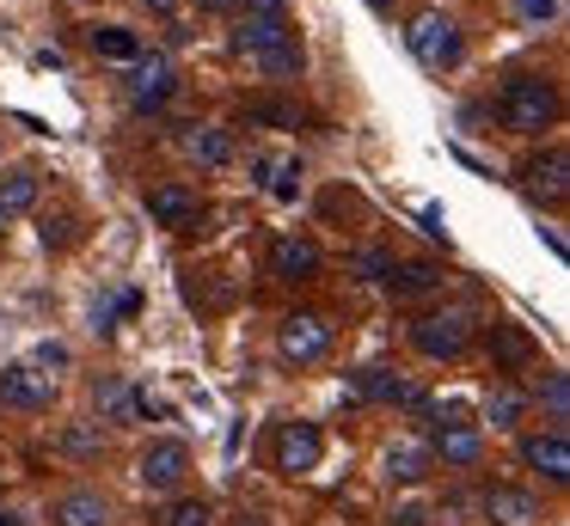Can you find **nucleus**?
Masks as SVG:
<instances>
[{
    "label": "nucleus",
    "mask_w": 570,
    "mask_h": 526,
    "mask_svg": "<svg viewBox=\"0 0 570 526\" xmlns=\"http://www.w3.org/2000/svg\"><path fill=\"white\" fill-rule=\"evenodd\" d=\"M466 343H472V312L466 306H442V312H423L417 325H411V349L430 355V361H454Z\"/></svg>",
    "instance_id": "2"
},
{
    "label": "nucleus",
    "mask_w": 570,
    "mask_h": 526,
    "mask_svg": "<svg viewBox=\"0 0 570 526\" xmlns=\"http://www.w3.org/2000/svg\"><path fill=\"white\" fill-rule=\"evenodd\" d=\"M185 472H190V447H185V440H148V447H141L136 477L148 489H178V484H185Z\"/></svg>",
    "instance_id": "10"
},
{
    "label": "nucleus",
    "mask_w": 570,
    "mask_h": 526,
    "mask_svg": "<svg viewBox=\"0 0 570 526\" xmlns=\"http://www.w3.org/2000/svg\"><path fill=\"white\" fill-rule=\"evenodd\" d=\"M288 37V19H258V12H246V19L234 24V49L239 56H264L271 43H283Z\"/></svg>",
    "instance_id": "20"
},
{
    "label": "nucleus",
    "mask_w": 570,
    "mask_h": 526,
    "mask_svg": "<svg viewBox=\"0 0 570 526\" xmlns=\"http://www.w3.org/2000/svg\"><path fill=\"white\" fill-rule=\"evenodd\" d=\"M497 117H503L509 135H540V129H552V117H558V86L540 80V73H509V80H503V98H497Z\"/></svg>",
    "instance_id": "1"
},
{
    "label": "nucleus",
    "mask_w": 570,
    "mask_h": 526,
    "mask_svg": "<svg viewBox=\"0 0 570 526\" xmlns=\"http://www.w3.org/2000/svg\"><path fill=\"white\" fill-rule=\"evenodd\" d=\"M141 7H148V12H160V19H173V12H178V0H141Z\"/></svg>",
    "instance_id": "40"
},
{
    "label": "nucleus",
    "mask_w": 570,
    "mask_h": 526,
    "mask_svg": "<svg viewBox=\"0 0 570 526\" xmlns=\"http://www.w3.org/2000/svg\"><path fill=\"white\" fill-rule=\"evenodd\" d=\"M203 12H227V7H239V0H197Z\"/></svg>",
    "instance_id": "42"
},
{
    "label": "nucleus",
    "mask_w": 570,
    "mask_h": 526,
    "mask_svg": "<svg viewBox=\"0 0 570 526\" xmlns=\"http://www.w3.org/2000/svg\"><path fill=\"white\" fill-rule=\"evenodd\" d=\"M0 526H19V514H0Z\"/></svg>",
    "instance_id": "44"
},
{
    "label": "nucleus",
    "mask_w": 570,
    "mask_h": 526,
    "mask_svg": "<svg viewBox=\"0 0 570 526\" xmlns=\"http://www.w3.org/2000/svg\"><path fill=\"white\" fill-rule=\"evenodd\" d=\"M50 520L56 526H111V502H105L99 489H62Z\"/></svg>",
    "instance_id": "15"
},
{
    "label": "nucleus",
    "mask_w": 570,
    "mask_h": 526,
    "mask_svg": "<svg viewBox=\"0 0 570 526\" xmlns=\"http://www.w3.org/2000/svg\"><path fill=\"white\" fill-rule=\"evenodd\" d=\"M68 239H75V220H68V215H43V245H68Z\"/></svg>",
    "instance_id": "37"
},
{
    "label": "nucleus",
    "mask_w": 570,
    "mask_h": 526,
    "mask_svg": "<svg viewBox=\"0 0 570 526\" xmlns=\"http://www.w3.org/2000/svg\"><path fill=\"white\" fill-rule=\"evenodd\" d=\"M56 453H62V459H75V465H92L105 453L99 423H62V428H56Z\"/></svg>",
    "instance_id": "21"
},
{
    "label": "nucleus",
    "mask_w": 570,
    "mask_h": 526,
    "mask_svg": "<svg viewBox=\"0 0 570 526\" xmlns=\"http://www.w3.org/2000/svg\"><path fill=\"white\" fill-rule=\"evenodd\" d=\"M442 281H448L442 264H435V257H417V264H393L386 294H393V300H423V294H435Z\"/></svg>",
    "instance_id": "17"
},
{
    "label": "nucleus",
    "mask_w": 570,
    "mask_h": 526,
    "mask_svg": "<svg viewBox=\"0 0 570 526\" xmlns=\"http://www.w3.org/2000/svg\"><path fill=\"white\" fill-rule=\"evenodd\" d=\"M423 232H430V239H448V220H442V208H423Z\"/></svg>",
    "instance_id": "38"
},
{
    "label": "nucleus",
    "mask_w": 570,
    "mask_h": 526,
    "mask_svg": "<svg viewBox=\"0 0 570 526\" xmlns=\"http://www.w3.org/2000/svg\"><path fill=\"white\" fill-rule=\"evenodd\" d=\"M386 526H430V508H423V502H405V508L386 514Z\"/></svg>",
    "instance_id": "36"
},
{
    "label": "nucleus",
    "mask_w": 570,
    "mask_h": 526,
    "mask_svg": "<svg viewBox=\"0 0 570 526\" xmlns=\"http://www.w3.org/2000/svg\"><path fill=\"white\" fill-rule=\"evenodd\" d=\"M430 447H423V440H393V447H386V477H393V484H423V477H430Z\"/></svg>",
    "instance_id": "19"
},
{
    "label": "nucleus",
    "mask_w": 570,
    "mask_h": 526,
    "mask_svg": "<svg viewBox=\"0 0 570 526\" xmlns=\"http://www.w3.org/2000/svg\"><path fill=\"white\" fill-rule=\"evenodd\" d=\"M405 43H411V56H417L423 68H435V73L454 68L460 49H466V43H460V24L448 19V12H417L411 31H405Z\"/></svg>",
    "instance_id": "4"
},
{
    "label": "nucleus",
    "mask_w": 570,
    "mask_h": 526,
    "mask_svg": "<svg viewBox=\"0 0 570 526\" xmlns=\"http://www.w3.org/2000/svg\"><path fill=\"white\" fill-rule=\"evenodd\" d=\"M430 459H442V465H454V472H472V465L484 459V435L466 423V410H442L435 416V428H430Z\"/></svg>",
    "instance_id": "3"
},
{
    "label": "nucleus",
    "mask_w": 570,
    "mask_h": 526,
    "mask_svg": "<svg viewBox=\"0 0 570 526\" xmlns=\"http://www.w3.org/2000/svg\"><path fill=\"white\" fill-rule=\"evenodd\" d=\"M234 526H271V514H258V508H246V514H239V520Z\"/></svg>",
    "instance_id": "41"
},
{
    "label": "nucleus",
    "mask_w": 570,
    "mask_h": 526,
    "mask_svg": "<svg viewBox=\"0 0 570 526\" xmlns=\"http://www.w3.org/2000/svg\"><path fill=\"white\" fill-rule=\"evenodd\" d=\"M393 264H399V257L386 251V245H362V251L344 257V269H350V276H362V281H386V276H393Z\"/></svg>",
    "instance_id": "27"
},
{
    "label": "nucleus",
    "mask_w": 570,
    "mask_h": 526,
    "mask_svg": "<svg viewBox=\"0 0 570 526\" xmlns=\"http://www.w3.org/2000/svg\"><path fill=\"white\" fill-rule=\"evenodd\" d=\"M185 153L197 159V166L222 171L227 159H234V135H227V129H215V122H190V135H185Z\"/></svg>",
    "instance_id": "18"
},
{
    "label": "nucleus",
    "mask_w": 570,
    "mask_h": 526,
    "mask_svg": "<svg viewBox=\"0 0 570 526\" xmlns=\"http://www.w3.org/2000/svg\"><path fill=\"white\" fill-rule=\"evenodd\" d=\"M540 404H546V416H552V428H564L570 423V379L564 374H546L540 379Z\"/></svg>",
    "instance_id": "31"
},
{
    "label": "nucleus",
    "mask_w": 570,
    "mask_h": 526,
    "mask_svg": "<svg viewBox=\"0 0 570 526\" xmlns=\"http://www.w3.org/2000/svg\"><path fill=\"white\" fill-rule=\"evenodd\" d=\"M87 43H92V56H105V61H136L141 56V37L129 31V24H92Z\"/></svg>",
    "instance_id": "22"
},
{
    "label": "nucleus",
    "mask_w": 570,
    "mask_h": 526,
    "mask_svg": "<svg viewBox=\"0 0 570 526\" xmlns=\"http://www.w3.org/2000/svg\"><path fill=\"white\" fill-rule=\"evenodd\" d=\"M521 190L533 196V202L558 208L570 196V153L564 147H546V153H533L528 166H521Z\"/></svg>",
    "instance_id": "9"
},
{
    "label": "nucleus",
    "mask_w": 570,
    "mask_h": 526,
    "mask_svg": "<svg viewBox=\"0 0 570 526\" xmlns=\"http://www.w3.org/2000/svg\"><path fill=\"white\" fill-rule=\"evenodd\" d=\"M252 61H258V73H264V80H295V73L307 68V56H301L295 31H288L283 43H271V49H264V56H252Z\"/></svg>",
    "instance_id": "24"
},
{
    "label": "nucleus",
    "mask_w": 570,
    "mask_h": 526,
    "mask_svg": "<svg viewBox=\"0 0 570 526\" xmlns=\"http://www.w3.org/2000/svg\"><path fill=\"white\" fill-rule=\"evenodd\" d=\"M246 12H258V19H283V0H246Z\"/></svg>",
    "instance_id": "39"
},
{
    "label": "nucleus",
    "mask_w": 570,
    "mask_h": 526,
    "mask_svg": "<svg viewBox=\"0 0 570 526\" xmlns=\"http://www.w3.org/2000/svg\"><path fill=\"white\" fill-rule=\"evenodd\" d=\"M276 349H283L295 367L325 361V355H332V325H325L320 312H288L283 325H276Z\"/></svg>",
    "instance_id": "7"
},
{
    "label": "nucleus",
    "mask_w": 570,
    "mask_h": 526,
    "mask_svg": "<svg viewBox=\"0 0 570 526\" xmlns=\"http://www.w3.org/2000/svg\"><path fill=\"white\" fill-rule=\"evenodd\" d=\"M166 526H215V508L203 496H178L173 514H166Z\"/></svg>",
    "instance_id": "32"
},
{
    "label": "nucleus",
    "mask_w": 570,
    "mask_h": 526,
    "mask_svg": "<svg viewBox=\"0 0 570 526\" xmlns=\"http://www.w3.org/2000/svg\"><path fill=\"white\" fill-rule=\"evenodd\" d=\"M515 12H521L528 24H552V19H558V0H515Z\"/></svg>",
    "instance_id": "35"
},
{
    "label": "nucleus",
    "mask_w": 570,
    "mask_h": 526,
    "mask_svg": "<svg viewBox=\"0 0 570 526\" xmlns=\"http://www.w3.org/2000/svg\"><path fill=\"white\" fill-rule=\"evenodd\" d=\"M271 276H283V281H313V276H320V245H313V239H295V232H288V239H276V245H271Z\"/></svg>",
    "instance_id": "16"
},
{
    "label": "nucleus",
    "mask_w": 570,
    "mask_h": 526,
    "mask_svg": "<svg viewBox=\"0 0 570 526\" xmlns=\"http://www.w3.org/2000/svg\"><path fill=\"white\" fill-rule=\"evenodd\" d=\"M129 110H141V117H148V110H160L166 98L178 92V68H173V56H136L129 61Z\"/></svg>",
    "instance_id": "5"
},
{
    "label": "nucleus",
    "mask_w": 570,
    "mask_h": 526,
    "mask_svg": "<svg viewBox=\"0 0 570 526\" xmlns=\"http://www.w3.org/2000/svg\"><path fill=\"white\" fill-rule=\"evenodd\" d=\"M129 410H136V416H154V423H160V416H166V404L154 398L148 386H129Z\"/></svg>",
    "instance_id": "34"
},
{
    "label": "nucleus",
    "mask_w": 570,
    "mask_h": 526,
    "mask_svg": "<svg viewBox=\"0 0 570 526\" xmlns=\"http://www.w3.org/2000/svg\"><path fill=\"white\" fill-rule=\"evenodd\" d=\"M239 110H246V122H264V129H295L301 122L295 105H288V98H271V92H252Z\"/></svg>",
    "instance_id": "25"
},
{
    "label": "nucleus",
    "mask_w": 570,
    "mask_h": 526,
    "mask_svg": "<svg viewBox=\"0 0 570 526\" xmlns=\"http://www.w3.org/2000/svg\"><path fill=\"white\" fill-rule=\"evenodd\" d=\"M264 190H271L276 202H295V196H301V159H271V171H264Z\"/></svg>",
    "instance_id": "30"
},
{
    "label": "nucleus",
    "mask_w": 570,
    "mask_h": 526,
    "mask_svg": "<svg viewBox=\"0 0 570 526\" xmlns=\"http://www.w3.org/2000/svg\"><path fill=\"white\" fill-rule=\"evenodd\" d=\"M362 7H368V12H393V0H362Z\"/></svg>",
    "instance_id": "43"
},
{
    "label": "nucleus",
    "mask_w": 570,
    "mask_h": 526,
    "mask_svg": "<svg viewBox=\"0 0 570 526\" xmlns=\"http://www.w3.org/2000/svg\"><path fill=\"white\" fill-rule=\"evenodd\" d=\"M56 386L31 367H0V404H13V410H50Z\"/></svg>",
    "instance_id": "14"
},
{
    "label": "nucleus",
    "mask_w": 570,
    "mask_h": 526,
    "mask_svg": "<svg viewBox=\"0 0 570 526\" xmlns=\"http://www.w3.org/2000/svg\"><path fill=\"white\" fill-rule=\"evenodd\" d=\"M141 208H148L160 227H190V220L203 215V202H197V190H190V183H154V190L141 196Z\"/></svg>",
    "instance_id": "13"
},
{
    "label": "nucleus",
    "mask_w": 570,
    "mask_h": 526,
    "mask_svg": "<svg viewBox=\"0 0 570 526\" xmlns=\"http://www.w3.org/2000/svg\"><path fill=\"white\" fill-rule=\"evenodd\" d=\"M0 239H7V215H0Z\"/></svg>",
    "instance_id": "45"
},
{
    "label": "nucleus",
    "mask_w": 570,
    "mask_h": 526,
    "mask_svg": "<svg viewBox=\"0 0 570 526\" xmlns=\"http://www.w3.org/2000/svg\"><path fill=\"white\" fill-rule=\"evenodd\" d=\"M50 367H68V349H62V343H43V349L31 355V374H43V379H50Z\"/></svg>",
    "instance_id": "33"
},
{
    "label": "nucleus",
    "mask_w": 570,
    "mask_h": 526,
    "mask_svg": "<svg viewBox=\"0 0 570 526\" xmlns=\"http://www.w3.org/2000/svg\"><path fill=\"white\" fill-rule=\"evenodd\" d=\"M491 355H497L503 367H528V361H533L528 330H515V325H491Z\"/></svg>",
    "instance_id": "26"
},
{
    "label": "nucleus",
    "mask_w": 570,
    "mask_h": 526,
    "mask_svg": "<svg viewBox=\"0 0 570 526\" xmlns=\"http://www.w3.org/2000/svg\"><path fill=\"white\" fill-rule=\"evenodd\" d=\"M92 410H99V423H124L129 416V386L117 374H105L99 386H92Z\"/></svg>",
    "instance_id": "28"
},
{
    "label": "nucleus",
    "mask_w": 570,
    "mask_h": 526,
    "mask_svg": "<svg viewBox=\"0 0 570 526\" xmlns=\"http://www.w3.org/2000/svg\"><path fill=\"white\" fill-rule=\"evenodd\" d=\"M484 520H491V526H540L546 514H540V496H533V489L491 484V489H484Z\"/></svg>",
    "instance_id": "11"
},
{
    "label": "nucleus",
    "mask_w": 570,
    "mask_h": 526,
    "mask_svg": "<svg viewBox=\"0 0 570 526\" xmlns=\"http://www.w3.org/2000/svg\"><path fill=\"white\" fill-rule=\"evenodd\" d=\"M350 398H368V404H405V410H430V391L411 386L405 374H393V367H356V374H350Z\"/></svg>",
    "instance_id": "6"
},
{
    "label": "nucleus",
    "mask_w": 570,
    "mask_h": 526,
    "mask_svg": "<svg viewBox=\"0 0 570 526\" xmlns=\"http://www.w3.org/2000/svg\"><path fill=\"white\" fill-rule=\"evenodd\" d=\"M521 410H528V398H521L515 386H491V398H484V423L491 428H515Z\"/></svg>",
    "instance_id": "29"
},
{
    "label": "nucleus",
    "mask_w": 570,
    "mask_h": 526,
    "mask_svg": "<svg viewBox=\"0 0 570 526\" xmlns=\"http://www.w3.org/2000/svg\"><path fill=\"white\" fill-rule=\"evenodd\" d=\"M320 459H325L320 423H283V428H276V472H283V477L320 472Z\"/></svg>",
    "instance_id": "8"
},
{
    "label": "nucleus",
    "mask_w": 570,
    "mask_h": 526,
    "mask_svg": "<svg viewBox=\"0 0 570 526\" xmlns=\"http://www.w3.org/2000/svg\"><path fill=\"white\" fill-rule=\"evenodd\" d=\"M38 190H43V178L38 171H7V178H0V215L13 220V215H26V208H38Z\"/></svg>",
    "instance_id": "23"
},
{
    "label": "nucleus",
    "mask_w": 570,
    "mask_h": 526,
    "mask_svg": "<svg viewBox=\"0 0 570 526\" xmlns=\"http://www.w3.org/2000/svg\"><path fill=\"white\" fill-rule=\"evenodd\" d=\"M521 459H528L546 484H570V440H564V428L528 435V440H521Z\"/></svg>",
    "instance_id": "12"
}]
</instances>
